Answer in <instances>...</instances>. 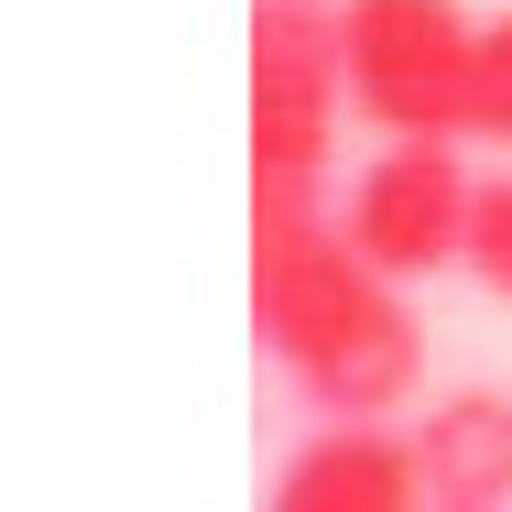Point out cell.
<instances>
[{"label": "cell", "instance_id": "cell-8", "mask_svg": "<svg viewBox=\"0 0 512 512\" xmlns=\"http://www.w3.org/2000/svg\"><path fill=\"white\" fill-rule=\"evenodd\" d=\"M469 273L512 306V175H491V186H480V207H469Z\"/></svg>", "mask_w": 512, "mask_h": 512}, {"label": "cell", "instance_id": "cell-6", "mask_svg": "<svg viewBox=\"0 0 512 512\" xmlns=\"http://www.w3.org/2000/svg\"><path fill=\"white\" fill-rule=\"evenodd\" d=\"M425 491L458 512H502L512 502V393H436L414 425Z\"/></svg>", "mask_w": 512, "mask_h": 512}, {"label": "cell", "instance_id": "cell-5", "mask_svg": "<svg viewBox=\"0 0 512 512\" xmlns=\"http://www.w3.org/2000/svg\"><path fill=\"white\" fill-rule=\"evenodd\" d=\"M262 512H436V491H425L414 436H393L382 414H349V425L327 414V436H306L284 458Z\"/></svg>", "mask_w": 512, "mask_h": 512}, {"label": "cell", "instance_id": "cell-1", "mask_svg": "<svg viewBox=\"0 0 512 512\" xmlns=\"http://www.w3.org/2000/svg\"><path fill=\"white\" fill-rule=\"evenodd\" d=\"M251 327L338 425L425 393V327L393 295V273L349 251L338 207H251Z\"/></svg>", "mask_w": 512, "mask_h": 512}, {"label": "cell", "instance_id": "cell-2", "mask_svg": "<svg viewBox=\"0 0 512 512\" xmlns=\"http://www.w3.org/2000/svg\"><path fill=\"white\" fill-rule=\"evenodd\" d=\"M349 109V44L327 0L251 11V207H327V153Z\"/></svg>", "mask_w": 512, "mask_h": 512}, {"label": "cell", "instance_id": "cell-4", "mask_svg": "<svg viewBox=\"0 0 512 512\" xmlns=\"http://www.w3.org/2000/svg\"><path fill=\"white\" fill-rule=\"evenodd\" d=\"M469 207L480 186L458 175L447 142H382L349 186H338V229L360 262H382L393 284H425L447 262H469Z\"/></svg>", "mask_w": 512, "mask_h": 512}, {"label": "cell", "instance_id": "cell-7", "mask_svg": "<svg viewBox=\"0 0 512 512\" xmlns=\"http://www.w3.org/2000/svg\"><path fill=\"white\" fill-rule=\"evenodd\" d=\"M469 131L480 142H512V11L480 22V77H469Z\"/></svg>", "mask_w": 512, "mask_h": 512}, {"label": "cell", "instance_id": "cell-9", "mask_svg": "<svg viewBox=\"0 0 512 512\" xmlns=\"http://www.w3.org/2000/svg\"><path fill=\"white\" fill-rule=\"evenodd\" d=\"M436 512H458V502H436Z\"/></svg>", "mask_w": 512, "mask_h": 512}, {"label": "cell", "instance_id": "cell-3", "mask_svg": "<svg viewBox=\"0 0 512 512\" xmlns=\"http://www.w3.org/2000/svg\"><path fill=\"white\" fill-rule=\"evenodd\" d=\"M349 109L393 142H458L469 131V77H480V22L458 0H349Z\"/></svg>", "mask_w": 512, "mask_h": 512}]
</instances>
